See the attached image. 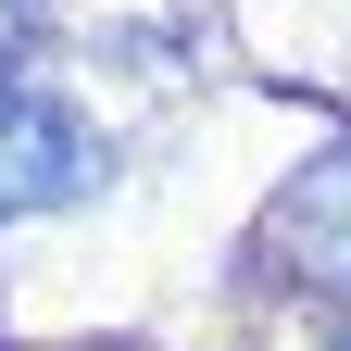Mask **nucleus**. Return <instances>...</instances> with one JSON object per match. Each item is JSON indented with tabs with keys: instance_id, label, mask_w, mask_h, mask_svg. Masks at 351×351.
I'll use <instances>...</instances> for the list:
<instances>
[{
	"instance_id": "nucleus-3",
	"label": "nucleus",
	"mask_w": 351,
	"mask_h": 351,
	"mask_svg": "<svg viewBox=\"0 0 351 351\" xmlns=\"http://www.w3.org/2000/svg\"><path fill=\"white\" fill-rule=\"evenodd\" d=\"M25 25H38V0H0V75H13V51H25Z\"/></svg>"
},
{
	"instance_id": "nucleus-1",
	"label": "nucleus",
	"mask_w": 351,
	"mask_h": 351,
	"mask_svg": "<svg viewBox=\"0 0 351 351\" xmlns=\"http://www.w3.org/2000/svg\"><path fill=\"white\" fill-rule=\"evenodd\" d=\"M101 189V138L51 101V88L0 75V226H25V213H75Z\"/></svg>"
},
{
	"instance_id": "nucleus-4",
	"label": "nucleus",
	"mask_w": 351,
	"mask_h": 351,
	"mask_svg": "<svg viewBox=\"0 0 351 351\" xmlns=\"http://www.w3.org/2000/svg\"><path fill=\"white\" fill-rule=\"evenodd\" d=\"M339 351H351V326H339Z\"/></svg>"
},
{
	"instance_id": "nucleus-2",
	"label": "nucleus",
	"mask_w": 351,
	"mask_h": 351,
	"mask_svg": "<svg viewBox=\"0 0 351 351\" xmlns=\"http://www.w3.org/2000/svg\"><path fill=\"white\" fill-rule=\"evenodd\" d=\"M276 239H314V276H351V151L276 201Z\"/></svg>"
}]
</instances>
